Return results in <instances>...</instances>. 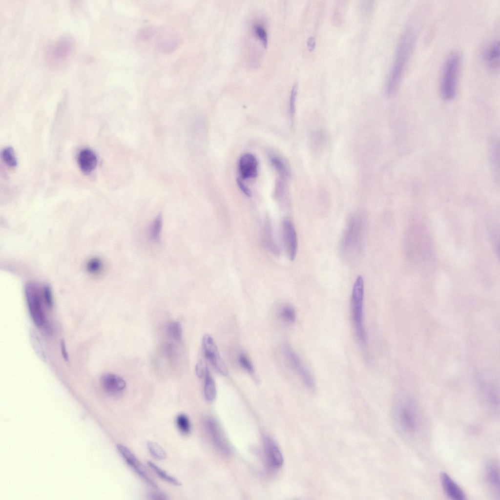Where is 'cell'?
<instances>
[{
  "instance_id": "obj_1",
  "label": "cell",
  "mask_w": 500,
  "mask_h": 500,
  "mask_svg": "<svg viewBox=\"0 0 500 500\" xmlns=\"http://www.w3.org/2000/svg\"><path fill=\"white\" fill-rule=\"evenodd\" d=\"M416 402L404 397L398 399L392 409V418L397 433L407 439L417 435L421 426L420 412Z\"/></svg>"
},
{
  "instance_id": "obj_2",
  "label": "cell",
  "mask_w": 500,
  "mask_h": 500,
  "mask_svg": "<svg viewBox=\"0 0 500 500\" xmlns=\"http://www.w3.org/2000/svg\"><path fill=\"white\" fill-rule=\"evenodd\" d=\"M416 38V29L408 25L399 41L386 87V93L392 96L396 91L412 53Z\"/></svg>"
},
{
  "instance_id": "obj_3",
  "label": "cell",
  "mask_w": 500,
  "mask_h": 500,
  "mask_svg": "<svg viewBox=\"0 0 500 500\" xmlns=\"http://www.w3.org/2000/svg\"><path fill=\"white\" fill-rule=\"evenodd\" d=\"M364 220L359 214L349 219L341 242L342 254L347 260L354 261L361 251L364 234Z\"/></svg>"
},
{
  "instance_id": "obj_4",
  "label": "cell",
  "mask_w": 500,
  "mask_h": 500,
  "mask_svg": "<svg viewBox=\"0 0 500 500\" xmlns=\"http://www.w3.org/2000/svg\"><path fill=\"white\" fill-rule=\"evenodd\" d=\"M364 282L361 276H358L353 287L351 309L352 319L356 338L362 347L366 345L367 336L363 324V303Z\"/></svg>"
},
{
  "instance_id": "obj_5",
  "label": "cell",
  "mask_w": 500,
  "mask_h": 500,
  "mask_svg": "<svg viewBox=\"0 0 500 500\" xmlns=\"http://www.w3.org/2000/svg\"><path fill=\"white\" fill-rule=\"evenodd\" d=\"M460 68L459 54L451 53L444 63L440 83V93L445 100H451L456 95Z\"/></svg>"
},
{
  "instance_id": "obj_6",
  "label": "cell",
  "mask_w": 500,
  "mask_h": 500,
  "mask_svg": "<svg viewBox=\"0 0 500 500\" xmlns=\"http://www.w3.org/2000/svg\"><path fill=\"white\" fill-rule=\"evenodd\" d=\"M24 292L32 319L37 327H40L45 320L42 300V286L36 283H29L25 286Z\"/></svg>"
},
{
  "instance_id": "obj_7",
  "label": "cell",
  "mask_w": 500,
  "mask_h": 500,
  "mask_svg": "<svg viewBox=\"0 0 500 500\" xmlns=\"http://www.w3.org/2000/svg\"><path fill=\"white\" fill-rule=\"evenodd\" d=\"M284 350L290 364L297 373L305 385L309 389L313 391L315 389V383L313 376L300 358L289 345H286Z\"/></svg>"
},
{
  "instance_id": "obj_8",
  "label": "cell",
  "mask_w": 500,
  "mask_h": 500,
  "mask_svg": "<svg viewBox=\"0 0 500 500\" xmlns=\"http://www.w3.org/2000/svg\"><path fill=\"white\" fill-rule=\"evenodd\" d=\"M282 243L288 258L293 261L297 250V237L295 228L288 218L283 219L281 223Z\"/></svg>"
},
{
  "instance_id": "obj_9",
  "label": "cell",
  "mask_w": 500,
  "mask_h": 500,
  "mask_svg": "<svg viewBox=\"0 0 500 500\" xmlns=\"http://www.w3.org/2000/svg\"><path fill=\"white\" fill-rule=\"evenodd\" d=\"M202 346L205 357L218 372L223 375H227V368L220 357L217 347L210 335L205 334L204 336Z\"/></svg>"
},
{
  "instance_id": "obj_10",
  "label": "cell",
  "mask_w": 500,
  "mask_h": 500,
  "mask_svg": "<svg viewBox=\"0 0 500 500\" xmlns=\"http://www.w3.org/2000/svg\"><path fill=\"white\" fill-rule=\"evenodd\" d=\"M117 448L120 454L127 463L134 470L144 479L153 487L157 485L153 480L145 466L135 456L126 446L119 444Z\"/></svg>"
},
{
  "instance_id": "obj_11",
  "label": "cell",
  "mask_w": 500,
  "mask_h": 500,
  "mask_svg": "<svg viewBox=\"0 0 500 500\" xmlns=\"http://www.w3.org/2000/svg\"><path fill=\"white\" fill-rule=\"evenodd\" d=\"M499 466L494 460H489L484 469V481L490 491L498 499H500Z\"/></svg>"
},
{
  "instance_id": "obj_12",
  "label": "cell",
  "mask_w": 500,
  "mask_h": 500,
  "mask_svg": "<svg viewBox=\"0 0 500 500\" xmlns=\"http://www.w3.org/2000/svg\"><path fill=\"white\" fill-rule=\"evenodd\" d=\"M206 426L214 445L224 454L230 453V448L217 423L212 418L206 421Z\"/></svg>"
},
{
  "instance_id": "obj_13",
  "label": "cell",
  "mask_w": 500,
  "mask_h": 500,
  "mask_svg": "<svg viewBox=\"0 0 500 500\" xmlns=\"http://www.w3.org/2000/svg\"><path fill=\"white\" fill-rule=\"evenodd\" d=\"M238 171L242 179L255 177L257 175L258 162L255 156L250 153L242 155L239 161Z\"/></svg>"
},
{
  "instance_id": "obj_14",
  "label": "cell",
  "mask_w": 500,
  "mask_h": 500,
  "mask_svg": "<svg viewBox=\"0 0 500 500\" xmlns=\"http://www.w3.org/2000/svg\"><path fill=\"white\" fill-rule=\"evenodd\" d=\"M439 479L442 487L449 498L454 500L466 499V495L463 490L446 472H441Z\"/></svg>"
},
{
  "instance_id": "obj_15",
  "label": "cell",
  "mask_w": 500,
  "mask_h": 500,
  "mask_svg": "<svg viewBox=\"0 0 500 500\" xmlns=\"http://www.w3.org/2000/svg\"><path fill=\"white\" fill-rule=\"evenodd\" d=\"M483 59L488 70L496 72L500 67V42L499 41L492 42L486 48Z\"/></svg>"
},
{
  "instance_id": "obj_16",
  "label": "cell",
  "mask_w": 500,
  "mask_h": 500,
  "mask_svg": "<svg viewBox=\"0 0 500 500\" xmlns=\"http://www.w3.org/2000/svg\"><path fill=\"white\" fill-rule=\"evenodd\" d=\"M101 384L106 392L116 393L123 390L126 386L125 380L121 377L113 374H106L101 378Z\"/></svg>"
},
{
  "instance_id": "obj_17",
  "label": "cell",
  "mask_w": 500,
  "mask_h": 500,
  "mask_svg": "<svg viewBox=\"0 0 500 500\" xmlns=\"http://www.w3.org/2000/svg\"><path fill=\"white\" fill-rule=\"evenodd\" d=\"M72 47V42L70 38H62L59 40L49 50V57L52 61H61L70 53Z\"/></svg>"
},
{
  "instance_id": "obj_18",
  "label": "cell",
  "mask_w": 500,
  "mask_h": 500,
  "mask_svg": "<svg viewBox=\"0 0 500 500\" xmlns=\"http://www.w3.org/2000/svg\"><path fill=\"white\" fill-rule=\"evenodd\" d=\"M78 162L82 171L86 174H89L97 166V156L92 150L85 148L79 153Z\"/></svg>"
},
{
  "instance_id": "obj_19",
  "label": "cell",
  "mask_w": 500,
  "mask_h": 500,
  "mask_svg": "<svg viewBox=\"0 0 500 500\" xmlns=\"http://www.w3.org/2000/svg\"><path fill=\"white\" fill-rule=\"evenodd\" d=\"M262 241L265 247L273 254H280V249L273 233L271 222L269 217L265 218L262 233Z\"/></svg>"
},
{
  "instance_id": "obj_20",
  "label": "cell",
  "mask_w": 500,
  "mask_h": 500,
  "mask_svg": "<svg viewBox=\"0 0 500 500\" xmlns=\"http://www.w3.org/2000/svg\"><path fill=\"white\" fill-rule=\"evenodd\" d=\"M266 451L269 461L274 467H280L283 462L282 455L277 445L270 438L265 440Z\"/></svg>"
},
{
  "instance_id": "obj_21",
  "label": "cell",
  "mask_w": 500,
  "mask_h": 500,
  "mask_svg": "<svg viewBox=\"0 0 500 500\" xmlns=\"http://www.w3.org/2000/svg\"><path fill=\"white\" fill-rule=\"evenodd\" d=\"M158 39V46L166 51H172L176 46L177 39L172 32L164 31Z\"/></svg>"
},
{
  "instance_id": "obj_22",
  "label": "cell",
  "mask_w": 500,
  "mask_h": 500,
  "mask_svg": "<svg viewBox=\"0 0 500 500\" xmlns=\"http://www.w3.org/2000/svg\"><path fill=\"white\" fill-rule=\"evenodd\" d=\"M205 381L204 385V395L208 401H212L215 398L216 389L214 381L211 377L208 367L205 368Z\"/></svg>"
},
{
  "instance_id": "obj_23",
  "label": "cell",
  "mask_w": 500,
  "mask_h": 500,
  "mask_svg": "<svg viewBox=\"0 0 500 500\" xmlns=\"http://www.w3.org/2000/svg\"><path fill=\"white\" fill-rule=\"evenodd\" d=\"M163 219L161 215H158L150 224L148 229V236L151 241L156 243L160 238Z\"/></svg>"
},
{
  "instance_id": "obj_24",
  "label": "cell",
  "mask_w": 500,
  "mask_h": 500,
  "mask_svg": "<svg viewBox=\"0 0 500 500\" xmlns=\"http://www.w3.org/2000/svg\"><path fill=\"white\" fill-rule=\"evenodd\" d=\"M147 464L162 479L174 485L179 486L181 485V483L177 479L167 474L166 471L152 461H148Z\"/></svg>"
},
{
  "instance_id": "obj_25",
  "label": "cell",
  "mask_w": 500,
  "mask_h": 500,
  "mask_svg": "<svg viewBox=\"0 0 500 500\" xmlns=\"http://www.w3.org/2000/svg\"><path fill=\"white\" fill-rule=\"evenodd\" d=\"M104 267L103 262L101 259L97 257L90 259L86 264V271L92 275H98L102 273Z\"/></svg>"
},
{
  "instance_id": "obj_26",
  "label": "cell",
  "mask_w": 500,
  "mask_h": 500,
  "mask_svg": "<svg viewBox=\"0 0 500 500\" xmlns=\"http://www.w3.org/2000/svg\"><path fill=\"white\" fill-rule=\"evenodd\" d=\"M279 315L284 322L292 323L295 321L296 312L294 308L289 305H285L281 307L279 312Z\"/></svg>"
},
{
  "instance_id": "obj_27",
  "label": "cell",
  "mask_w": 500,
  "mask_h": 500,
  "mask_svg": "<svg viewBox=\"0 0 500 500\" xmlns=\"http://www.w3.org/2000/svg\"><path fill=\"white\" fill-rule=\"evenodd\" d=\"M270 159L273 167L281 176L284 177H289V169L285 162L280 157L276 155H272L271 156Z\"/></svg>"
},
{
  "instance_id": "obj_28",
  "label": "cell",
  "mask_w": 500,
  "mask_h": 500,
  "mask_svg": "<svg viewBox=\"0 0 500 500\" xmlns=\"http://www.w3.org/2000/svg\"><path fill=\"white\" fill-rule=\"evenodd\" d=\"M30 339L32 346L39 357L43 361H46V355L40 337L34 331L30 333Z\"/></svg>"
},
{
  "instance_id": "obj_29",
  "label": "cell",
  "mask_w": 500,
  "mask_h": 500,
  "mask_svg": "<svg viewBox=\"0 0 500 500\" xmlns=\"http://www.w3.org/2000/svg\"><path fill=\"white\" fill-rule=\"evenodd\" d=\"M147 447L150 453L155 458L164 460L167 458V454L164 449L155 442L149 441L147 442Z\"/></svg>"
},
{
  "instance_id": "obj_30",
  "label": "cell",
  "mask_w": 500,
  "mask_h": 500,
  "mask_svg": "<svg viewBox=\"0 0 500 500\" xmlns=\"http://www.w3.org/2000/svg\"><path fill=\"white\" fill-rule=\"evenodd\" d=\"M176 423L179 430L185 435L190 433L191 426L187 416L184 414H179L176 418Z\"/></svg>"
},
{
  "instance_id": "obj_31",
  "label": "cell",
  "mask_w": 500,
  "mask_h": 500,
  "mask_svg": "<svg viewBox=\"0 0 500 500\" xmlns=\"http://www.w3.org/2000/svg\"><path fill=\"white\" fill-rule=\"evenodd\" d=\"M167 333L170 337L176 341L180 342L182 339V330L180 323L178 321L170 323L167 326Z\"/></svg>"
},
{
  "instance_id": "obj_32",
  "label": "cell",
  "mask_w": 500,
  "mask_h": 500,
  "mask_svg": "<svg viewBox=\"0 0 500 500\" xmlns=\"http://www.w3.org/2000/svg\"><path fill=\"white\" fill-rule=\"evenodd\" d=\"M1 157L4 163L9 167H14L17 166V161L12 147H5L1 152Z\"/></svg>"
},
{
  "instance_id": "obj_33",
  "label": "cell",
  "mask_w": 500,
  "mask_h": 500,
  "mask_svg": "<svg viewBox=\"0 0 500 500\" xmlns=\"http://www.w3.org/2000/svg\"><path fill=\"white\" fill-rule=\"evenodd\" d=\"M238 362L240 365L250 374L255 377V372L253 366L249 358L244 353H241L238 357Z\"/></svg>"
},
{
  "instance_id": "obj_34",
  "label": "cell",
  "mask_w": 500,
  "mask_h": 500,
  "mask_svg": "<svg viewBox=\"0 0 500 500\" xmlns=\"http://www.w3.org/2000/svg\"><path fill=\"white\" fill-rule=\"evenodd\" d=\"M42 293L43 299L46 305L49 308L53 307V298L50 287L46 285L42 286Z\"/></svg>"
},
{
  "instance_id": "obj_35",
  "label": "cell",
  "mask_w": 500,
  "mask_h": 500,
  "mask_svg": "<svg viewBox=\"0 0 500 500\" xmlns=\"http://www.w3.org/2000/svg\"><path fill=\"white\" fill-rule=\"evenodd\" d=\"M297 89V84L295 83L292 86L290 98L289 111L292 116H293L295 111Z\"/></svg>"
},
{
  "instance_id": "obj_36",
  "label": "cell",
  "mask_w": 500,
  "mask_h": 500,
  "mask_svg": "<svg viewBox=\"0 0 500 500\" xmlns=\"http://www.w3.org/2000/svg\"><path fill=\"white\" fill-rule=\"evenodd\" d=\"M256 34L259 36L265 46L268 44V36L265 28L261 24H256L254 27Z\"/></svg>"
},
{
  "instance_id": "obj_37",
  "label": "cell",
  "mask_w": 500,
  "mask_h": 500,
  "mask_svg": "<svg viewBox=\"0 0 500 500\" xmlns=\"http://www.w3.org/2000/svg\"><path fill=\"white\" fill-rule=\"evenodd\" d=\"M162 350L166 355L169 357H173L176 354L174 346L171 343H165Z\"/></svg>"
},
{
  "instance_id": "obj_38",
  "label": "cell",
  "mask_w": 500,
  "mask_h": 500,
  "mask_svg": "<svg viewBox=\"0 0 500 500\" xmlns=\"http://www.w3.org/2000/svg\"><path fill=\"white\" fill-rule=\"evenodd\" d=\"M205 372V369H204L202 362L199 361L195 367V373L197 376L199 378H202L204 375Z\"/></svg>"
},
{
  "instance_id": "obj_39",
  "label": "cell",
  "mask_w": 500,
  "mask_h": 500,
  "mask_svg": "<svg viewBox=\"0 0 500 500\" xmlns=\"http://www.w3.org/2000/svg\"><path fill=\"white\" fill-rule=\"evenodd\" d=\"M237 184L241 190L247 196H250V191L249 189L242 182L240 179L237 180Z\"/></svg>"
},
{
  "instance_id": "obj_40",
  "label": "cell",
  "mask_w": 500,
  "mask_h": 500,
  "mask_svg": "<svg viewBox=\"0 0 500 500\" xmlns=\"http://www.w3.org/2000/svg\"><path fill=\"white\" fill-rule=\"evenodd\" d=\"M61 352L63 358L66 361H68V355L66 351L65 342L63 341L61 342Z\"/></svg>"
},
{
  "instance_id": "obj_41",
  "label": "cell",
  "mask_w": 500,
  "mask_h": 500,
  "mask_svg": "<svg viewBox=\"0 0 500 500\" xmlns=\"http://www.w3.org/2000/svg\"><path fill=\"white\" fill-rule=\"evenodd\" d=\"M150 499L152 500H165L167 499L166 496L159 493H152L149 496Z\"/></svg>"
},
{
  "instance_id": "obj_42",
  "label": "cell",
  "mask_w": 500,
  "mask_h": 500,
  "mask_svg": "<svg viewBox=\"0 0 500 500\" xmlns=\"http://www.w3.org/2000/svg\"><path fill=\"white\" fill-rule=\"evenodd\" d=\"M315 45V39L312 37H310L307 41V46L309 49L310 51H312L314 49Z\"/></svg>"
}]
</instances>
